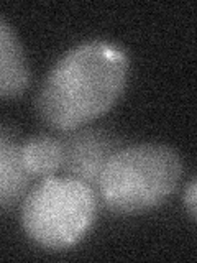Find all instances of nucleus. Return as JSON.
Segmentation results:
<instances>
[{
  "mask_svg": "<svg viewBox=\"0 0 197 263\" xmlns=\"http://www.w3.org/2000/svg\"><path fill=\"white\" fill-rule=\"evenodd\" d=\"M61 168L68 173V178L77 179L95 191L105 161L117 150L115 138L98 128L69 130V134L61 140Z\"/></svg>",
  "mask_w": 197,
  "mask_h": 263,
  "instance_id": "4",
  "label": "nucleus"
},
{
  "mask_svg": "<svg viewBox=\"0 0 197 263\" xmlns=\"http://www.w3.org/2000/svg\"><path fill=\"white\" fill-rule=\"evenodd\" d=\"M183 161L169 146L145 143L117 148L105 161L95 191L107 209L136 214L160 205L174 193Z\"/></svg>",
  "mask_w": 197,
  "mask_h": 263,
  "instance_id": "2",
  "label": "nucleus"
},
{
  "mask_svg": "<svg viewBox=\"0 0 197 263\" xmlns=\"http://www.w3.org/2000/svg\"><path fill=\"white\" fill-rule=\"evenodd\" d=\"M195 179H192L191 183H189L186 193H184V201H186V205H187V211L191 214V217L195 219V209H197V193H195Z\"/></svg>",
  "mask_w": 197,
  "mask_h": 263,
  "instance_id": "8",
  "label": "nucleus"
},
{
  "mask_svg": "<svg viewBox=\"0 0 197 263\" xmlns=\"http://www.w3.org/2000/svg\"><path fill=\"white\" fill-rule=\"evenodd\" d=\"M128 58L122 48L92 40L60 58L38 94V110L49 127L69 132L107 112L127 82Z\"/></svg>",
  "mask_w": 197,
  "mask_h": 263,
  "instance_id": "1",
  "label": "nucleus"
},
{
  "mask_svg": "<svg viewBox=\"0 0 197 263\" xmlns=\"http://www.w3.org/2000/svg\"><path fill=\"white\" fill-rule=\"evenodd\" d=\"M33 176L22 160V145L0 127V209L12 208L28 194Z\"/></svg>",
  "mask_w": 197,
  "mask_h": 263,
  "instance_id": "5",
  "label": "nucleus"
},
{
  "mask_svg": "<svg viewBox=\"0 0 197 263\" xmlns=\"http://www.w3.org/2000/svg\"><path fill=\"white\" fill-rule=\"evenodd\" d=\"M30 84L27 56L13 28L0 16V97L20 96Z\"/></svg>",
  "mask_w": 197,
  "mask_h": 263,
  "instance_id": "6",
  "label": "nucleus"
},
{
  "mask_svg": "<svg viewBox=\"0 0 197 263\" xmlns=\"http://www.w3.org/2000/svg\"><path fill=\"white\" fill-rule=\"evenodd\" d=\"M22 160L30 175L49 178L63 163L61 140L51 137H35L22 145Z\"/></svg>",
  "mask_w": 197,
  "mask_h": 263,
  "instance_id": "7",
  "label": "nucleus"
},
{
  "mask_svg": "<svg viewBox=\"0 0 197 263\" xmlns=\"http://www.w3.org/2000/svg\"><path fill=\"white\" fill-rule=\"evenodd\" d=\"M97 196L74 178H45L23 199L22 224L33 242L49 250L77 243L94 224Z\"/></svg>",
  "mask_w": 197,
  "mask_h": 263,
  "instance_id": "3",
  "label": "nucleus"
}]
</instances>
